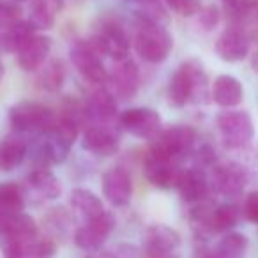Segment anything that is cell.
Here are the masks:
<instances>
[{
	"label": "cell",
	"mask_w": 258,
	"mask_h": 258,
	"mask_svg": "<svg viewBox=\"0 0 258 258\" xmlns=\"http://www.w3.org/2000/svg\"><path fill=\"white\" fill-rule=\"evenodd\" d=\"M247 249V237L242 233L230 232L216 244V247L202 258H244Z\"/></svg>",
	"instance_id": "obj_26"
},
{
	"label": "cell",
	"mask_w": 258,
	"mask_h": 258,
	"mask_svg": "<svg viewBox=\"0 0 258 258\" xmlns=\"http://www.w3.org/2000/svg\"><path fill=\"white\" fill-rule=\"evenodd\" d=\"M226 2H228V4H237L239 0H226Z\"/></svg>",
	"instance_id": "obj_39"
},
{
	"label": "cell",
	"mask_w": 258,
	"mask_h": 258,
	"mask_svg": "<svg viewBox=\"0 0 258 258\" xmlns=\"http://www.w3.org/2000/svg\"><path fill=\"white\" fill-rule=\"evenodd\" d=\"M211 96L221 108H235L244 99V87L235 76L219 75L212 83Z\"/></svg>",
	"instance_id": "obj_16"
},
{
	"label": "cell",
	"mask_w": 258,
	"mask_h": 258,
	"mask_svg": "<svg viewBox=\"0 0 258 258\" xmlns=\"http://www.w3.org/2000/svg\"><path fill=\"white\" fill-rule=\"evenodd\" d=\"M34 30L36 29L30 25V22H20L18 20L11 27H8V30L0 36V48L6 51H16L18 53L27 44V41H30L36 36Z\"/></svg>",
	"instance_id": "obj_27"
},
{
	"label": "cell",
	"mask_w": 258,
	"mask_h": 258,
	"mask_svg": "<svg viewBox=\"0 0 258 258\" xmlns=\"http://www.w3.org/2000/svg\"><path fill=\"white\" fill-rule=\"evenodd\" d=\"M92 43L96 44L101 53L111 57L115 62L124 60L129 55V37L125 34L124 27L115 22L103 23V27L96 34Z\"/></svg>",
	"instance_id": "obj_9"
},
{
	"label": "cell",
	"mask_w": 258,
	"mask_h": 258,
	"mask_svg": "<svg viewBox=\"0 0 258 258\" xmlns=\"http://www.w3.org/2000/svg\"><path fill=\"white\" fill-rule=\"evenodd\" d=\"M69 204H71V207L75 209L85 221L96 219L106 212L103 207L101 198L97 197L96 193H92V191H89V189H83V187H76V189L71 191Z\"/></svg>",
	"instance_id": "obj_24"
},
{
	"label": "cell",
	"mask_w": 258,
	"mask_h": 258,
	"mask_svg": "<svg viewBox=\"0 0 258 258\" xmlns=\"http://www.w3.org/2000/svg\"><path fill=\"white\" fill-rule=\"evenodd\" d=\"M135 46H137L138 55L144 60L151 62V64H158V62H163L170 55L173 39L168 30L159 25V23L142 22L140 29L137 32Z\"/></svg>",
	"instance_id": "obj_2"
},
{
	"label": "cell",
	"mask_w": 258,
	"mask_h": 258,
	"mask_svg": "<svg viewBox=\"0 0 258 258\" xmlns=\"http://www.w3.org/2000/svg\"><path fill=\"white\" fill-rule=\"evenodd\" d=\"M200 25L205 30H212L219 22V11L216 6H207V8L200 9Z\"/></svg>",
	"instance_id": "obj_34"
},
{
	"label": "cell",
	"mask_w": 258,
	"mask_h": 258,
	"mask_svg": "<svg viewBox=\"0 0 258 258\" xmlns=\"http://www.w3.org/2000/svg\"><path fill=\"white\" fill-rule=\"evenodd\" d=\"M27 151H29V144L25 142V138L20 135H8L0 142V168L6 172L15 170L25 159Z\"/></svg>",
	"instance_id": "obj_21"
},
{
	"label": "cell",
	"mask_w": 258,
	"mask_h": 258,
	"mask_svg": "<svg viewBox=\"0 0 258 258\" xmlns=\"http://www.w3.org/2000/svg\"><path fill=\"white\" fill-rule=\"evenodd\" d=\"M2 254L4 258H25V244L13 239H4Z\"/></svg>",
	"instance_id": "obj_35"
},
{
	"label": "cell",
	"mask_w": 258,
	"mask_h": 258,
	"mask_svg": "<svg viewBox=\"0 0 258 258\" xmlns=\"http://www.w3.org/2000/svg\"><path fill=\"white\" fill-rule=\"evenodd\" d=\"M144 173L147 180L156 187L168 189L177 182V173L173 170V165L170 159L159 158V156L149 154V158L144 163Z\"/></svg>",
	"instance_id": "obj_19"
},
{
	"label": "cell",
	"mask_w": 258,
	"mask_h": 258,
	"mask_svg": "<svg viewBox=\"0 0 258 258\" xmlns=\"http://www.w3.org/2000/svg\"><path fill=\"white\" fill-rule=\"evenodd\" d=\"M197 161L200 163V165H211V163L214 161V151H212V149L209 147V145L202 147L200 151H198Z\"/></svg>",
	"instance_id": "obj_37"
},
{
	"label": "cell",
	"mask_w": 258,
	"mask_h": 258,
	"mask_svg": "<svg viewBox=\"0 0 258 258\" xmlns=\"http://www.w3.org/2000/svg\"><path fill=\"white\" fill-rule=\"evenodd\" d=\"M195 140H197V131H195L191 125L175 124L166 129V131H163V133L156 138V144H154V147H152L151 154L172 161L177 156L186 154V152L193 147Z\"/></svg>",
	"instance_id": "obj_4"
},
{
	"label": "cell",
	"mask_w": 258,
	"mask_h": 258,
	"mask_svg": "<svg viewBox=\"0 0 258 258\" xmlns=\"http://www.w3.org/2000/svg\"><path fill=\"white\" fill-rule=\"evenodd\" d=\"M180 237L166 225H152L147 230V258H179Z\"/></svg>",
	"instance_id": "obj_10"
},
{
	"label": "cell",
	"mask_w": 258,
	"mask_h": 258,
	"mask_svg": "<svg viewBox=\"0 0 258 258\" xmlns=\"http://www.w3.org/2000/svg\"><path fill=\"white\" fill-rule=\"evenodd\" d=\"M9 122L16 133H48L57 122V115L36 101H20L9 110Z\"/></svg>",
	"instance_id": "obj_1"
},
{
	"label": "cell",
	"mask_w": 258,
	"mask_h": 258,
	"mask_svg": "<svg viewBox=\"0 0 258 258\" xmlns=\"http://www.w3.org/2000/svg\"><path fill=\"white\" fill-rule=\"evenodd\" d=\"M73 145L66 142L60 135L55 131H48L44 137L41 138L39 145H37V154L41 156V161L51 163V165H58L68 159V154L71 151Z\"/></svg>",
	"instance_id": "obj_23"
},
{
	"label": "cell",
	"mask_w": 258,
	"mask_h": 258,
	"mask_svg": "<svg viewBox=\"0 0 258 258\" xmlns=\"http://www.w3.org/2000/svg\"><path fill=\"white\" fill-rule=\"evenodd\" d=\"M55 242L50 239H32L25 244V258H53L55 256Z\"/></svg>",
	"instance_id": "obj_31"
},
{
	"label": "cell",
	"mask_w": 258,
	"mask_h": 258,
	"mask_svg": "<svg viewBox=\"0 0 258 258\" xmlns=\"http://www.w3.org/2000/svg\"><path fill=\"white\" fill-rule=\"evenodd\" d=\"M51 50V39L46 36H34L27 44L18 51V64L23 71H34L37 69Z\"/></svg>",
	"instance_id": "obj_20"
},
{
	"label": "cell",
	"mask_w": 258,
	"mask_h": 258,
	"mask_svg": "<svg viewBox=\"0 0 258 258\" xmlns=\"http://www.w3.org/2000/svg\"><path fill=\"white\" fill-rule=\"evenodd\" d=\"M62 9H64V0H34L29 18L30 25L36 30L51 29Z\"/></svg>",
	"instance_id": "obj_22"
},
{
	"label": "cell",
	"mask_w": 258,
	"mask_h": 258,
	"mask_svg": "<svg viewBox=\"0 0 258 258\" xmlns=\"http://www.w3.org/2000/svg\"><path fill=\"white\" fill-rule=\"evenodd\" d=\"M244 216L249 219L251 223L258 225V191H253L246 197L244 200Z\"/></svg>",
	"instance_id": "obj_36"
},
{
	"label": "cell",
	"mask_w": 258,
	"mask_h": 258,
	"mask_svg": "<svg viewBox=\"0 0 258 258\" xmlns=\"http://www.w3.org/2000/svg\"><path fill=\"white\" fill-rule=\"evenodd\" d=\"M120 124L125 131L144 140H156L161 135V117L151 108H129L122 111Z\"/></svg>",
	"instance_id": "obj_6"
},
{
	"label": "cell",
	"mask_w": 258,
	"mask_h": 258,
	"mask_svg": "<svg viewBox=\"0 0 258 258\" xmlns=\"http://www.w3.org/2000/svg\"><path fill=\"white\" fill-rule=\"evenodd\" d=\"M83 149L97 156H113L118 151V140L113 129L92 125L83 135Z\"/></svg>",
	"instance_id": "obj_18"
},
{
	"label": "cell",
	"mask_w": 258,
	"mask_h": 258,
	"mask_svg": "<svg viewBox=\"0 0 258 258\" xmlns=\"http://www.w3.org/2000/svg\"><path fill=\"white\" fill-rule=\"evenodd\" d=\"M180 197L187 204H198L205 198L209 191V182L205 179V173L200 168H191L179 173L175 182Z\"/></svg>",
	"instance_id": "obj_17"
},
{
	"label": "cell",
	"mask_w": 258,
	"mask_h": 258,
	"mask_svg": "<svg viewBox=\"0 0 258 258\" xmlns=\"http://www.w3.org/2000/svg\"><path fill=\"white\" fill-rule=\"evenodd\" d=\"M249 41L240 30H225L216 41V53L225 62H239L247 57Z\"/></svg>",
	"instance_id": "obj_15"
},
{
	"label": "cell",
	"mask_w": 258,
	"mask_h": 258,
	"mask_svg": "<svg viewBox=\"0 0 258 258\" xmlns=\"http://www.w3.org/2000/svg\"><path fill=\"white\" fill-rule=\"evenodd\" d=\"M71 60L76 71L85 80L92 83H104L108 78V71L101 60V51L90 41H78L71 48Z\"/></svg>",
	"instance_id": "obj_5"
},
{
	"label": "cell",
	"mask_w": 258,
	"mask_h": 258,
	"mask_svg": "<svg viewBox=\"0 0 258 258\" xmlns=\"http://www.w3.org/2000/svg\"><path fill=\"white\" fill-rule=\"evenodd\" d=\"M20 8L13 2L0 0V27H11L15 22H18Z\"/></svg>",
	"instance_id": "obj_33"
},
{
	"label": "cell",
	"mask_w": 258,
	"mask_h": 258,
	"mask_svg": "<svg viewBox=\"0 0 258 258\" xmlns=\"http://www.w3.org/2000/svg\"><path fill=\"white\" fill-rule=\"evenodd\" d=\"M15 2H23V0H15Z\"/></svg>",
	"instance_id": "obj_40"
},
{
	"label": "cell",
	"mask_w": 258,
	"mask_h": 258,
	"mask_svg": "<svg viewBox=\"0 0 258 258\" xmlns=\"http://www.w3.org/2000/svg\"><path fill=\"white\" fill-rule=\"evenodd\" d=\"M103 195L113 207H125L133 197L131 177L122 166H113L103 175Z\"/></svg>",
	"instance_id": "obj_11"
},
{
	"label": "cell",
	"mask_w": 258,
	"mask_h": 258,
	"mask_svg": "<svg viewBox=\"0 0 258 258\" xmlns=\"http://www.w3.org/2000/svg\"><path fill=\"white\" fill-rule=\"evenodd\" d=\"M166 4L180 16H193L200 11L198 0H166Z\"/></svg>",
	"instance_id": "obj_32"
},
{
	"label": "cell",
	"mask_w": 258,
	"mask_h": 258,
	"mask_svg": "<svg viewBox=\"0 0 258 258\" xmlns=\"http://www.w3.org/2000/svg\"><path fill=\"white\" fill-rule=\"evenodd\" d=\"M115 228V218L110 212H104L103 216L87 221L82 228L76 230L75 244L83 251H96L106 242L110 233Z\"/></svg>",
	"instance_id": "obj_8"
},
{
	"label": "cell",
	"mask_w": 258,
	"mask_h": 258,
	"mask_svg": "<svg viewBox=\"0 0 258 258\" xmlns=\"http://www.w3.org/2000/svg\"><path fill=\"white\" fill-rule=\"evenodd\" d=\"M253 69H254V71L258 73V53H256V55H254V57H253Z\"/></svg>",
	"instance_id": "obj_38"
},
{
	"label": "cell",
	"mask_w": 258,
	"mask_h": 258,
	"mask_svg": "<svg viewBox=\"0 0 258 258\" xmlns=\"http://www.w3.org/2000/svg\"><path fill=\"white\" fill-rule=\"evenodd\" d=\"M216 125H218L225 145L230 149L242 147L254 135L253 120H251L247 111H223L216 118Z\"/></svg>",
	"instance_id": "obj_3"
},
{
	"label": "cell",
	"mask_w": 258,
	"mask_h": 258,
	"mask_svg": "<svg viewBox=\"0 0 258 258\" xmlns=\"http://www.w3.org/2000/svg\"><path fill=\"white\" fill-rule=\"evenodd\" d=\"M85 113L94 122V125L111 129V124L117 120V101L110 90H97L89 97Z\"/></svg>",
	"instance_id": "obj_12"
},
{
	"label": "cell",
	"mask_w": 258,
	"mask_h": 258,
	"mask_svg": "<svg viewBox=\"0 0 258 258\" xmlns=\"http://www.w3.org/2000/svg\"><path fill=\"white\" fill-rule=\"evenodd\" d=\"M191 96H193V82H191V75L187 71L186 64H182L173 73L172 80H170L168 101L172 106L180 108L186 103H189Z\"/></svg>",
	"instance_id": "obj_25"
},
{
	"label": "cell",
	"mask_w": 258,
	"mask_h": 258,
	"mask_svg": "<svg viewBox=\"0 0 258 258\" xmlns=\"http://www.w3.org/2000/svg\"><path fill=\"white\" fill-rule=\"evenodd\" d=\"M29 184L48 200H55L62 193V186L58 182V179L46 168L34 170L29 175Z\"/></svg>",
	"instance_id": "obj_28"
},
{
	"label": "cell",
	"mask_w": 258,
	"mask_h": 258,
	"mask_svg": "<svg viewBox=\"0 0 258 258\" xmlns=\"http://www.w3.org/2000/svg\"><path fill=\"white\" fill-rule=\"evenodd\" d=\"M25 207L22 187L16 182H0V233H4L9 221L22 214Z\"/></svg>",
	"instance_id": "obj_14"
},
{
	"label": "cell",
	"mask_w": 258,
	"mask_h": 258,
	"mask_svg": "<svg viewBox=\"0 0 258 258\" xmlns=\"http://www.w3.org/2000/svg\"><path fill=\"white\" fill-rule=\"evenodd\" d=\"M214 187L225 197H239L247 182L246 170L240 165L230 163V165L216 166L212 172Z\"/></svg>",
	"instance_id": "obj_13"
},
{
	"label": "cell",
	"mask_w": 258,
	"mask_h": 258,
	"mask_svg": "<svg viewBox=\"0 0 258 258\" xmlns=\"http://www.w3.org/2000/svg\"><path fill=\"white\" fill-rule=\"evenodd\" d=\"M41 85L44 87L46 90H58L62 87L66 80V71H64V66H62L60 60H53L50 64L44 66L43 73H41Z\"/></svg>",
	"instance_id": "obj_30"
},
{
	"label": "cell",
	"mask_w": 258,
	"mask_h": 258,
	"mask_svg": "<svg viewBox=\"0 0 258 258\" xmlns=\"http://www.w3.org/2000/svg\"><path fill=\"white\" fill-rule=\"evenodd\" d=\"M240 218V212L235 205L225 204L211 211V233L228 232L237 225Z\"/></svg>",
	"instance_id": "obj_29"
},
{
	"label": "cell",
	"mask_w": 258,
	"mask_h": 258,
	"mask_svg": "<svg viewBox=\"0 0 258 258\" xmlns=\"http://www.w3.org/2000/svg\"><path fill=\"white\" fill-rule=\"evenodd\" d=\"M106 82L110 83V92L113 94V97L117 96L120 99H131L140 87V73L137 64L129 57L115 62L111 73H108Z\"/></svg>",
	"instance_id": "obj_7"
}]
</instances>
